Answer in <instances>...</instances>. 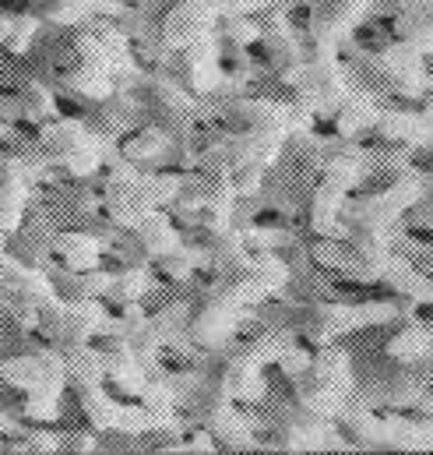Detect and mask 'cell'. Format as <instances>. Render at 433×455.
I'll list each match as a JSON object with an SVG mask.
<instances>
[{
	"label": "cell",
	"instance_id": "1",
	"mask_svg": "<svg viewBox=\"0 0 433 455\" xmlns=\"http://www.w3.org/2000/svg\"><path fill=\"white\" fill-rule=\"evenodd\" d=\"M205 25H209V7L205 4H180L169 18H166V39L173 43V46H191V43H198L201 39V32H205Z\"/></svg>",
	"mask_w": 433,
	"mask_h": 455
},
{
	"label": "cell",
	"instance_id": "2",
	"mask_svg": "<svg viewBox=\"0 0 433 455\" xmlns=\"http://www.w3.org/2000/svg\"><path fill=\"white\" fill-rule=\"evenodd\" d=\"M57 254L71 272H92L99 261V243L89 233H64L57 240Z\"/></svg>",
	"mask_w": 433,
	"mask_h": 455
},
{
	"label": "cell",
	"instance_id": "3",
	"mask_svg": "<svg viewBox=\"0 0 433 455\" xmlns=\"http://www.w3.org/2000/svg\"><path fill=\"white\" fill-rule=\"evenodd\" d=\"M43 148L50 152V156H67L75 145H82L85 141V127L78 124V120H57V124H50L46 131H43Z\"/></svg>",
	"mask_w": 433,
	"mask_h": 455
},
{
	"label": "cell",
	"instance_id": "4",
	"mask_svg": "<svg viewBox=\"0 0 433 455\" xmlns=\"http://www.w3.org/2000/svg\"><path fill=\"white\" fill-rule=\"evenodd\" d=\"M134 227H138V236H141V243H145L148 251L162 254V251H169V247H173V229H169V220H162V216L148 212V216H141Z\"/></svg>",
	"mask_w": 433,
	"mask_h": 455
},
{
	"label": "cell",
	"instance_id": "5",
	"mask_svg": "<svg viewBox=\"0 0 433 455\" xmlns=\"http://www.w3.org/2000/svg\"><path fill=\"white\" fill-rule=\"evenodd\" d=\"M14 100H18V114L28 116V120H43V116L53 114V96L46 89H39V85L21 89Z\"/></svg>",
	"mask_w": 433,
	"mask_h": 455
},
{
	"label": "cell",
	"instance_id": "6",
	"mask_svg": "<svg viewBox=\"0 0 433 455\" xmlns=\"http://www.w3.org/2000/svg\"><path fill=\"white\" fill-rule=\"evenodd\" d=\"M430 349V336L423 329H405L391 339V356L398 360H413V356H423Z\"/></svg>",
	"mask_w": 433,
	"mask_h": 455
},
{
	"label": "cell",
	"instance_id": "7",
	"mask_svg": "<svg viewBox=\"0 0 433 455\" xmlns=\"http://www.w3.org/2000/svg\"><path fill=\"white\" fill-rule=\"evenodd\" d=\"M85 413H89L92 427H113L116 424V406L109 403L106 395L92 392L89 385H85Z\"/></svg>",
	"mask_w": 433,
	"mask_h": 455
},
{
	"label": "cell",
	"instance_id": "8",
	"mask_svg": "<svg viewBox=\"0 0 433 455\" xmlns=\"http://www.w3.org/2000/svg\"><path fill=\"white\" fill-rule=\"evenodd\" d=\"M18 220H21V191L14 184H7V188H0V236L18 227Z\"/></svg>",
	"mask_w": 433,
	"mask_h": 455
},
{
	"label": "cell",
	"instance_id": "9",
	"mask_svg": "<svg viewBox=\"0 0 433 455\" xmlns=\"http://www.w3.org/2000/svg\"><path fill=\"white\" fill-rule=\"evenodd\" d=\"M64 163H67L75 173H92V170L99 166V148H96V145L85 138L82 145H75V148L64 156Z\"/></svg>",
	"mask_w": 433,
	"mask_h": 455
},
{
	"label": "cell",
	"instance_id": "10",
	"mask_svg": "<svg viewBox=\"0 0 433 455\" xmlns=\"http://www.w3.org/2000/svg\"><path fill=\"white\" fill-rule=\"evenodd\" d=\"M145 290H148V279L141 272H127L116 279V297H123V300H138Z\"/></svg>",
	"mask_w": 433,
	"mask_h": 455
},
{
	"label": "cell",
	"instance_id": "11",
	"mask_svg": "<svg viewBox=\"0 0 433 455\" xmlns=\"http://www.w3.org/2000/svg\"><path fill=\"white\" fill-rule=\"evenodd\" d=\"M159 134H141L134 145H130V156H152V152H159Z\"/></svg>",
	"mask_w": 433,
	"mask_h": 455
},
{
	"label": "cell",
	"instance_id": "12",
	"mask_svg": "<svg viewBox=\"0 0 433 455\" xmlns=\"http://www.w3.org/2000/svg\"><path fill=\"white\" fill-rule=\"evenodd\" d=\"M282 367H286V374L296 378V374H303L311 363H307V356H300V353H286V356H282Z\"/></svg>",
	"mask_w": 433,
	"mask_h": 455
},
{
	"label": "cell",
	"instance_id": "13",
	"mask_svg": "<svg viewBox=\"0 0 433 455\" xmlns=\"http://www.w3.org/2000/svg\"><path fill=\"white\" fill-rule=\"evenodd\" d=\"M7 32H11V25H7V21H0V43L7 39Z\"/></svg>",
	"mask_w": 433,
	"mask_h": 455
}]
</instances>
